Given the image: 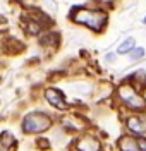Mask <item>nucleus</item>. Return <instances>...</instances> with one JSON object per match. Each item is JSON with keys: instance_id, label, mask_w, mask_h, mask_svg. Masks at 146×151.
Wrapping results in <instances>:
<instances>
[{"instance_id": "1", "label": "nucleus", "mask_w": 146, "mask_h": 151, "mask_svg": "<svg viewBox=\"0 0 146 151\" xmlns=\"http://www.w3.org/2000/svg\"><path fill=\"white\" fill-rule=\"evenodd\" d=\"M72 21L84 24L88 28L100 31L107 24V14L101 10H91V9H74L72 10Z\"/></svg>"}, {"instance_id": "2", "label": "nucleus", "mask_w": 146, "mask_h": 151, "mask_svg": "<svg viewBox=\"0 0 146 151\" xmlns=\"http://www.w3.org/2000/svg\"><path fill=\"white\" fill-rule=\"evenodd\" d=\"M50 125H52V120L50 117H47L45 113H29L24 117V122H22V131L28 132V134H38V132L47 131Z\"/></svg>"}, {"instance_id": "3", "label": "nucleus", "mask_w": 146, "mask_h": 151, "mask_svg": "<svg viewBox=\"0 0 146 151\" xmlns=\"http://www.w3.org/2000/svg\"><path fill=\"white\" fill-rule=\"evenodd\" d=\"M119 98H120L129 108H132V110L141 112V110H145L146 108L145 98L137 93L132 86H129V84H122L120 88H119Z\"/></svg>"}, {"instance_id": "4", "label": "nucleus", "mask_w": 146, "mask_h": 151, "mask_svg": "<svg viewBox=\"0 0 146 151\" xmlns=\"http://www.w3.org/2000/svg\"><path fill=\"white\" fill-rule=\"evenodd\" d=\"M45 96H47L48 103L53 105L55 108H60V110H65V108H67V103H65V100H64L62 93H60V91H57V89L48 88V89L45 91Z\"/></svg>"}, {"instance_id": "5", "label": "nucleus", "mask_w": 146, "mask_h": 151, "mask_svg": "<svg viewBox=\"0 0 146 151\" xmlns=\"http://www.w3.org/2000/svg\"><path fill=\"white\" fill-rule=\"evenodd\" d=\"M78 148L79 151H100V142L91 136H84L78 141Z\"/></svg>"}, {"instance_id": "6", "label": "nucleus", "mask_w": 146, "mask_h": 151, "mask_svg": "<svg viewBox=\"0 0 146 151\" xmlns=\"http://www.w3.org/2000/svg\"><path fill=\"white\" fill-rule=\"evenodd\" d=\"M127 127L136 134H145L146 132V120L141 117H129L127 119Z\"/></svg>"}, {"instance_id": "7", "label": "nucleus", "mask_w": 146, "mask_h": 151, "mask_svg": "<svg viewBox=\"0 0 146 151\" xmlns=\"http://www.w3.org/2000/svg\"><path fill=\"white\" fill-rule=\"evenodd\" d=\"M119 146H120V150H122V151H139L137 139L129 137V136H124V137L119 141Z\"/></svg>"}, {"instance_id": "8", "label": "nucleus", "mask_w": 146, "mask_h": 151, "mask_svg": "<svg viewBox=\"0 0 146 151\" xmlns=\"http://www.w3.org/2000/svg\"><path fill=\"white\" fill-rule=\"evenodd\" d=\"M132 48H134V38H127L126 41L119 47L117 52H119V53H127V52H131Z\"/></svg>"}, {"instance_id": "9", "label": "nucleus", "mask_w": 146, "mask_h": 151, "mask_svg": "<svg viewBox=\"0 0 146 151\" xmlns=\"http://www.w3.org/2000/svg\"><path fill=\"white\" fill-rule=\"evenodd\" d=\"M143 57H145V48L139 47L132 52V57H131V58H132V60H139V58H143Z\"/></svg>"}, {"instance_id": "10", "label": "nucleus", "mask_w": 146, "mask_h": 151, "mask_svg": "<svg viewBox=\"0 0 146 151\" xmlns=\"http://www.w3.org/2000/svg\"><path fill=\"white\" fill-rule=\"evenodd\" d=\"M10 139H12V137H10L9 132H4V134H2V144H4L5 148H9L10 144H12V141H10Z\"/></svg>"}, {"instance_id": "11", "label": "nucleus", "mask_w": 146, "mask_h": 151, "mask_svg": "<svg viewBox=\"0 0 146 151\" xmlns=\"http://www.w3.org/2000/svg\"><path fill=\"white\" fill-rule=\"evenodd\" d=\"M137 146L139 151H146V139H137Z\"/></svg>"}, {"instance_id": "12", "label": "nucleus", "mask_w": 146, "mask_h": 151, "mask_svg": "<svg viewBox=\"0 0 146 151\" xmlns=\"http://www.w3.org/2000/svg\"><path fill=\"white\" fill-rule=\"evenodd\" d=\"M145 24H146V17H145Z\"/></svg>"}]
</instances>
